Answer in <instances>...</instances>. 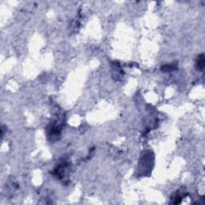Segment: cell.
Wrapping results in <instances>:
<instances>
[{"mask_svg":"<svg viewBox=\"0 0 205 205\" xmlns=\"http://www.w3.org/2000/svg\"><path fill=\"white\" fill-rule=\"evenodd\" d=\"M204 55L202 54V55H199L198 58H197L196 63H195V66H196V68L199 70V71H202L204 68Z\"/></svg>","mask_w":205,"mask_h":205,"instance_id":"obj_1","label":"cell"}]
</instances>
